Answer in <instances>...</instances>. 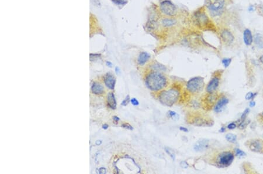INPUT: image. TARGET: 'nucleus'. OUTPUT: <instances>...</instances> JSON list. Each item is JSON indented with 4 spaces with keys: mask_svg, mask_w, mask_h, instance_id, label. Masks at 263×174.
Returning <instances> with one entry per match:
<instances>
[{
    "mask_svg": "<svg viewBox=\"0 0 263 174\" xmlns=\"http://www.w3.org/2000/svg\"><path fill=\"white\" fill-rule=\"evenodd\" d=\"M209 147V141L206 140H202L198 141L194 145V148L196 151L201 152L206 150Z\"/></svg>",
    "mask_w": 263,
    "mask_h": 174,
    "instance_id": "9b49d317",
    "label": "nucleus"
},
{
    "mask_svg": "<svg viewBox=\"0 0 263 174\" xmlns=\"http://www.w3.org/2000/svg\"><path fill=\"white\" fill-rule=\"evenodd\" d=\"M107 103L109 107L112 109H115L116 107V102L115 96L113 93H109L107 96Z\"/></svg>",
    "mask_w": 263,
    "mask_h": 174,
    "instance_id": "dca6fc26",
    "label": "nucleus"
},
{
    "mask_svg": "<svg viewBox=\"0 0 263 174\" xmlns=\"http://www.w3.org/2000/svg\"><path fill=\"white\" fill-rule=\"evenodd\" d=\"M166 152L172 157V158L173 159V160H174L175 159V155H174V153H172V152H171V150H168L167 148H166Z\"/></svg>",
    "mask_w": 263,
    "mask_h": 174,
    "instance_id": "2f4dec72",
    "label": "nucleus"
},
{
    "mask_svg": "<svg viewBox=\"0 0 263 174\" xmlns=\"http://www.w3.org/2000/svg\"><path fill=\"white\" fill-rule=\"evenodd\" d=\"M145 83L149 90L153 91H159L167 87L168 79L162 72L153 71L146 76Z\"/></svg>",
    "mask_w": 263,
    "mask_h": 174,
    "instance_id": "f257e3e1",
    "label": "nucleus"
},
{
    "mask_svg": "<svg viewBox=\"0 0 263 174\" xmlns=\"http://www.w3.org/2000/svg\"><path fill=\"white\" fill-rule=\"evenodd\" d=\"M91 91L94 94H101L104 92L103 87L99 83H94L91 87Z\"/></svg>",
    "mask_w": 263,
    "mask_h": 174,
    "instance_id": "f3484780",
    "label": "nucleus"
},
{
    "mask_svg": "<svg viewBox=\"0 0 263 174\" xmlns=\"http://www.w3.org/2000/svg\"><path fill=\"white\" fill-rule=\"evenodd\" d=\"M255 105H256V102L254 101H252L249 103V106L250 107H253L255 106Z\"/></svg>",
    "mask_w": 263,
    "mask_h": 174,
    "instance_id": "c9c22d12",
    "label": "nucleus"
},
{
    "mask_svg": "<svg viewBox=\"0 0 263 174\" xmlns=\"http://www.w3.org/2000/svg\"><path fill=\"white\" fill-rule=\"evenodd\" d=\"M181 166L184 168H186L188 167V165L185 161H182L181 163Z\"/></svg>",
    "mask_w": 263,
    "mask_h": 174,
    "instance_id": "473e14b6",
    "label": "nucleus"
},
{
    "mask_svg": "<svg viewBox=\"0 0 263 174\" xmlns=\"http://www.w3.org/2000/svg\"><path fill=\"white\" fill-rule=\"evenodd\" d=\"M260 115H261V116H262V117H263V113H261V114H260Z\"/></svg>",
    "mask_w": 263,
    "mask_h": 174,
    "instance_id": "c03bdc74",
    "label": "nucleus"
},
{
    "mask_svg": "<svg viewBox=\"0 0 263 174\" xmlns=\"http://www.w3.org/2000/svg\"><path fill=\"white\" fill-rule=\"evenodd\" d=\"M179 130L181 131H184V132H185V133H187L188 131V130L186 128L184 127H179Z\"/></svg>",
    "mask_w": 263,
    "mask_h": 174,
    "instance_id": "72a5a7b5",
    "label": "nucleus"
},
{
    "mask_svg": "<svg viewBox=\"0 0 263 174\" xmlns=\"http://www.w3.org/2000/svg\"><path fill=\"white\" fill-rule=\"evenodd\" d=\"M204 85L203 79L201 77H195L190 79L186 84L187 90L192 93H197L202 90Z\"/></svg>",
    "mask_w": 263,
    "mask_h": 174,
    "instance_id": "20e7f679",
    "label": "nucleus"
},
{
    "mask_svg": "<svg viewBox=\"0 0 263 174\" xmlns=\"http://www.w3.org/2000/svg\"><path fill=\"white\" fill-rule=\"evenodd\" d=\"M115 71H116V73L117 74H119V69L118 67L116 68V69H115Z\"/></svg>",
    "mask_w": 263,
    "mask_h": 174,
    "instance_id": "58836bf2",
    "label": "nucleus"
},
{
    "mask_svg": "<svg viewBox=\"0 0 263 174\" xmlns=\"http://www.w3.org/2000/svg\"><path fill=\"white\" fill-rule=\"evenodd\" d=\"M113 120L115 122H118V121L119 120V118L118 117H116V116H114V117H113Z\"/></svg>",
    "mask_w": 263,
    "mask_h": 174,
    "instance_id": "e433bc0d",
    "label": "nucleus"
},
{
    "mask_svg": "<svg viewBox=\"0 0 263 174\" xmlns=\"http://www.w3.org/2000/svg\"><path fill=\"white\" fill-rule=\"evenodd\" d=\"M195 19L198 26L201 28L206 27L209 24V19L203 10H198L195 14Z\"/></svg>",
    "mask_w": 263,
    "mask_h": 174,
    "instance_id": "423d86ee",
    "label": "nucleus"
},
{
    "mask_svg": "<svg viewBox=\"0 0 263 174\" xmlns=\"http://www.w3.org/2000/svg\"><path fill=\"white\" fill-rule=\"evenodd\" d=\"M130 101H131L132 104L133 106H138V105L139 104V101H138L136 98H131Z\"/></svg>",
    "mask_w": 263,
    "mask_h": 174,
    "instance_id": "bb28decb",
    "label": "nucleus"
},
{
    "mask_svg": "<svg viewBox=\"0 0 263 174\" xmlns=\"http://www.w3.org/2000/svg\"><path fill=\"white\" fill-rule=\"evenodd\" d=\"M227 127H228V128H229L230 130H233L236 127V124L234 123H231Z\"/></svg>",
    "mask_w": 263,
    "mask_h": 174,
    "instance_id": "c85d7f7f",
    "label": "nucleus"
},
{
    "mask_svg": "<svg viewBox=\"0 0 263 174\" xmlns=\"http://www.w3.org/2000/svg\"><path fill=\"white\" fill-rule=\"evenodd\" d=\"M254 97V94L252 92H249L246 95V99L247 100L252 99Z\"/></svg>",
    "mask_w": 263,
    "mask_h": 174,
    "instance_id": "a878e982",
    "label": "nucleus"
},
{
    "mask_svg": "<svg viewBox=\"0 0 263 174\" xmlns=\"http://www.w3.org/2000/svg\"><path fill=\"white\" fill-rule=\"evenodd\" d=\"M104 83L106 86L111 90H113L115 88L116 79L115 77L111 73L106 74L104 77Z\"/></svg>",
    "mask_w": 263,
    "mask_h": 174,
    "instance_id": "9d476101",
    "label": "nucleus"
},
{
    "mask_svg": "<svg viewBox=\"0 0 263 174\" xmlns=\"http://www.w3.org/2000/svg\"><path fill=\"white\" fill-rule=\"evenodd\" d=\"M106 65H107V66H110V67H111L112 65V64L110 62H106Z\"/></svg>",
    "mask_w": 263,
    "mask_h": 174,
    "instance_id": "a19ab883",
    "label": "nucleus"
},
{
    "mask_svg": "<svg viewBox=\"0 0 263 174\" xmlns=\"http://www.w3.org/2000/svg\"><path fill=\"white\" fill-rule=\"evenodd\" d=\"M259 60H260V62L261 63H262L263 64V55H262V56L260 57Z\"/></svg>",
    "mask_w": 263,
    "mask_h": 174,
    "instance_id": "4c0bfd02",
    "label": "nucleus"
},
{
    "mask_svg": "<svg viewBox=\"0 0 263 174\" xmlns=\"http://www.w3.org/2000/svg\"><path fill=\"white\" fill-rule=\"evenodd\" d=\"M150 58V56L148 53H147L146 52H142L140 53V55L138 56V63L139 65L143 66L147 62H148Z\"/></svg>",
    "mask_w": 263,
    "mask_h": 174,
    "instance_id": "4468645a",
    "label": "nucleus"
},
{
    "mask_svg": "<svg viewBox=\"0 0 263 174\" xmlns=\"http://www.w3.org/2000/svg\"><path fill=\"white\" fill-rule=\"evenodd\" d=\"M168 115L171 118H172L174 121H178L179 119V115L177 113H175V111L170 110L168 112Z\"/></svg>",
    "mask_w": 263,
    "mask_h": 174,
    "instance_id": "412c9836",
    "label": "nucleus"
},
{
    "mask_svg": "<svg viewBox=\"0 0 263 174\" xmlns=\"http://www.w3.org/2000/svg\"><path fill=\"white\" fill-rule=\"evenodd\" d=\"M234 155L230 152H225L222 153L219 158V164L222 167L229 166L234 160Z\"/></svg>",
    "mask_w": 263,
    "mask_h": 174,
    "instance_id": "6e6552de",
    "label": "nucleus"
},
{
    "mask_svg": "<svg viewBox=\"0 0 263 174\" xmlns=\"http://www.w3.org/2000/svg\"><path fill=\"white\" fill-rule=\"evenodd\" d=\"M243 40L245 44L247 45H251L253 42V37L252 33L249 29H246L243 32Z\"/></svg>",
    "mask_w": 263,
    "mask_h": 174,
    "instance_id": "f8f14e48",
    "label": "nucleus"
},
{
    "mask_svg": "<svg viewBox=\"0 0 263 174\" xmlns=\"http://www.w3.org/2000/svg\"><path fill=\"white\" fill-rule=\"evenodd\" d=\"M231 61H232L231 59H230V58H225V59H223L222 60V63L223 64V65H224V66L225 68H228L229 66V65L230 64Z\"/></svg>",
    "mask_w": 263,
    "mask_h": 174,
    "instance_id": "5701e85b",
    "label": "nucleus"
},
{
    "mask_svg": "<svg viewBox=\"0 0 263 174\" xmlns=\"http://www.w3.org/2000/svg\"><path fill=\"white\" fill-rule=\"evenodd\" d=\"M229 103V99L226 97H222L219 99V100L216 104L214 110L216 113H219L222 111L223 107Z\"/></svg>",
    "mask_w": 263,
    "mask_h": 174,
    "instance_id": "ddd939ff",
    "label": "nucleus"
},
{
    "mask_svg": "<svg viewBox=\"0 0 263 174\" xmlns=\"http://www.w3.org/2000/svg\"><path fill=\"white\" fill-rule=\"evenodd\" d=\"M99 173L100 174H105L106 173V170L105 168H100L99 170Z\"/></svg>",
    "mask_w": 263,
    "mask_h": 174,
    "instance_id": "f704fd0d",
    "label": "nucleus"
},
{
    "mask_svg": "<svg viewBox=\"0 0 263 174\" xmlns=\"http://www.w3.org/2000/svg\"><path fill=\"white\" fill-rule=\"evenodd\" d=\"M102 128H103V129H107V128H108V126L107 124H104V125H103Z\"/></svg>",
    "mask_w": 263,
    "mask_h": 174,
    "instance_id": "ea45409f",
    "label": "nucleus"
},
{
    "mask_svg": "<svg viewBox=\"0 0 263 174\" xmlns=\"http://www.w3.org/2000/svg\"><path fill=\"white\" fill-rule=\"evenodd\" d=\"M220 38L226 45H232L235 40L233 33L228 28H224L220 31Z\"/></svg>",
    "mask_w": 263,
    "mask_h": 174,
    "instance_id": "0eeeda50",
    "label": "nucleus"
},
{
    "mask_svg": "<svg viewBox=\"0 0 263 174\" xmlns=\"http://www.w3.org/2000/svg\"><path fill=\"white\" fill-rule=\"evenodd\" d=\"M122 127H124V128H127V129H128V130H133L132 127L130 124H127V123H125V124H122Z\"/></svg>",
    "mask_w": 263,
    "mask_h": 174,
    "instance_id": "c756f323",
    "label": "nucleus"
},
{
    "mask_svg": "<svg viewBox=\"0 0 263 174\" xmlns=\"http://www.w3.org/2000/svg\"><path fill=\"white\" fill-rule=\"evenodd\" d=\"M236 154L237 156L241 157H243V156H245V155H246V153H245L244 151H243L242 150H241L237 149V150H236Z\"/></svg>",
    "mask_w": 263,
    "mask_h": 174,
    "instance_id": "b1692460",
    "label": "nucleus"
},
{
    "mask_svg": "<svg viewBox=\"0 0 263 174\" xmlns=\"http://www.w3.org/2000/svg\"><path fill=\"white\" fill-rule=\"evenodd\" d=\"M177 23V20L172 18H165L162 20V25L166 28L174 26Z\"/></svg>",
    "mask_w": 263,
    "mask_h": 174,
    "instance_id": "2eb2a0df",
    "label": "nucleus"
},
{
    "mask_svg": "<svg viewBox=\"0 0 263 174\" xmlns=\"http://www.w3.org/2000/svg\"><path fill=\"white\" fill-rule=\"evenodd\" d=\"M254 41L258 48L263 49V36L260 34H256L254 35Z\"/></svg>",
    "mask_w": 263,
    "mask_h": 174,
    "instance_id": "6ab92c4d",
    "label": "nucleus"
},
{
    "mask_svg": "<svg viewBox=\"0 0 263 174\" xmlns=\"http://www.w3.org/2000/svg\"><path fill=\"white\" fill-rule=\"evenodd\" d=\"M257 11H258V12L260 14V15H262L263 16V5H259L258 6Z\"/></svg>",
    "mask_w": 263,
    "mask_h": 174,
    "instance_id": "7c9ffc66",
    "label": "nucleus"
},
{
    "mask_svg": "<svg viewBox=\"0 0 263 174\" xmlns=\"http://www.w3.org/2000/svg\"><path fill=\"white\" fill-rule=\"evenodd\" d=\"M179 91L175 88L167 90H162L159 94V100L163 104L167 106H172L178 100Z\"/></svg>",
    "mask_w": 263,
    "mask_h": 174,
    "instance_id": "7ed1b4c3",
    "label": "nucleus"
},
{
    "mask_svg": "<svg viewBox=\"0 0 263 174\" xmlns=\"http://www.w3.org/2000/svg\"><path fill=\"white\" fill-rule=\"evenodd\" d=\"M249 112H250V109H249V108H246V109L245 110V111L243 112V114L242 115V116H241V119H242V120L244 121V120H245V118H246L247 115L249 113Z\"/></svg>",
    "mask_w": 263,
    "mask_h": 174,
    "instance_id": "393cba45",
    "label": "nucleus"
},
{
    "mask_svg": "<svg viewBox=\"0 0 263 174\" xmlns=\"http://www.w3.org/2000/svg\"><path fill=\"white\" fill-rule=\"evenodd\" d=\"M101 141H96V145H100L101 144Z\"/></svg>",
    "mask_w": 263,
    "mask_h": 174,
    "instance_id": "79ce46f5",
    "label": "nucleus"
},
{
    "mask_svg": "<svg viewBox=\"0 0 263 174\" xmlns=\"http://www.w3.org/2000/svg\"><path fill=\"white\" fill-rule=\"evenodd\" d=\"M219 78L217 76L213 78L208 84L206 87V91L208 93H213L219 86Z\"/></svg>",
    "mask_w": 263,
    "mask_h": 174,
    "instance_id": "1a4fd4ad",
    "label": "nucleus"
},
{
    "mask_svg": "<svg viewBox=\"0 0 263 174\" xmlns=\"http://www.w3.org/2000/svg\"><path fill=\"white\" fill-rule=\"evenodd\" d=\"M160 9L163 14L169 16H173L177 12L175 5L170 0H163L159 4Z\"/></svg>",
    "mask_w": 263,
    "mask_h": 174,
    "instance_id": "39448f33",
    "label": "nucleus"
},
{
    "mask_svg": "<svg viewBox=\"0 0 263 174\" xmlns=\"http://www.w3.org/2000/svg\"><path fill=\"white\" fill-rule=\"evenodd\" d=\"M111 1L118 5H124L128 3V0H111Z\"/></svg>",
    "mask_w": 263,
    "mask_h": 174,
    "instance_id": "4be33fe9",
    "label": "nucleus"
},
{
    "mask_svg": "<svg viewBox=\"0 0 263 174\" xmlns=\"http://www.w3.org/2000/svg\"><path fill=\"white\" fill-rule=\"evenodd\" d=\"M220 132H222V133H223V132H224V131H225V129L224 127H222V128L220 129Z\"/></svg>",
    "mask_w": 263,
    "mask_h": 174,
    "instance_id": "37998d69",
    "label": "nucleus"
},
{
    "mask_svg": "<svg viewBox=\"0 0 263 174\" xmlns=\"http://www.w3.org/2000/svg\"><path fill=\"white\" fill-rule=\"evenodd\" d=\"M226 139L230 143H235L237 141V136L232 133H228L226 135Z\"/></svg>",
    "mask_w": 263,
    "mask_h": 174,
    "instance_id": "aec40b11",
    "label": "nucleus"
},
{
    "mask_svg": "<svg viewBox=\"0 0 263 174\" xmlns=\"http://www.w3.org/2000/svg\"><path fill=\"white\" fill-rule=\"evenodd\" d=\"M249 147L252 151L259 152L262 149V144L259 141H254L250 144Z\"/></svg>",
    "mask_w": 263,
    "mask_h": 174,
    "instance_id": "a211bd4d",
    "label": "nucleus"
},
{
    "mask_svg": "<svg viewBox=\"0 0 263 174\" xmlns=\"http://www.w3.org/2000/svg\"><path fill=\"white\" fill-rule=\"evenodd\" d=\"M129 101V96H128L126 97V98L122 101V105L125 106H126V105L128 104Z\"/></svg>",
    "mask_w": 263,
    "mask_h": 174,
    "instance_id": "cd10ccee",
    "label": "nucleus"
},
{
    "mask_svg": "<svg viewBox=\"0 0 263 174\" xmlns=\"http://www.w3.org/2000/svg\"><path fill=\"white\" fill-rule=\"evenodd\" d=\"M232 0H205V5L212 16L221 15Z\"/></svg>",
    "mask_w": 263,
    "mask_h": 174,
    "instance_id": "f03ea898",
    "label": "nucleus"
}]
</instances>
